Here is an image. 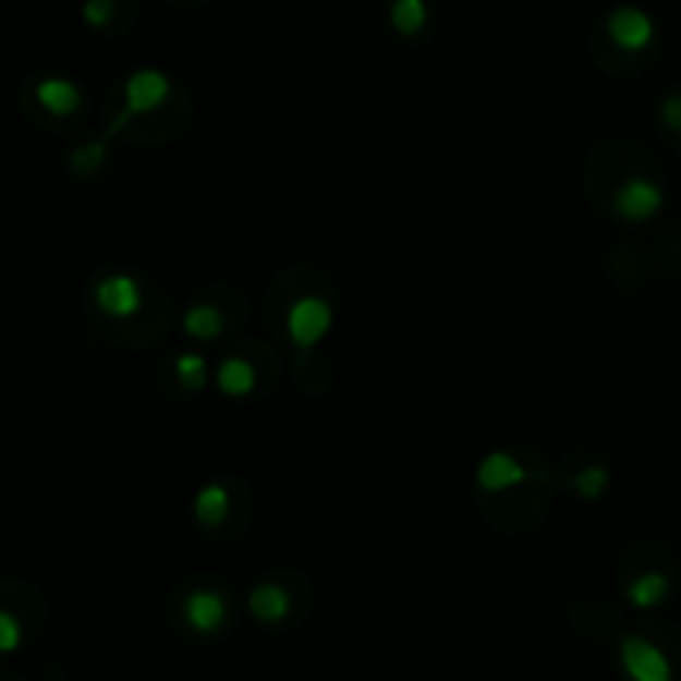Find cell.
Masks as SVG:
<instances>
[{
    "mask_svg": "<svg viewBox=\"0 0 681 681\" xmlns=\"http://www.w3.org/2000/svg\"><path fill=\"white\" fill-rule=\"evenodd\" d=\"M621 668L632 681H671V665L661 648L645 639L621 642Z\"/></svg>",
    "mask_w": 681,
    "mask_h": 681,
    "instance_id": "6da1fadb",
    "label": "cell"
},
{
    "mask_svg": "<svg viewBox=\"0 0 681 681\" xmlns=\"http://www.w3.org/2000/svg\"><path fill=\"white\" fill-rule=\"evenodd\" d=\"M331 328V307L318 297H301L288 314V335L294 344L311 348L318 344Z\"/></svg>",
    "mask_w": 681,
    "mask_h": 681,
    "instance_id": "7a4b0ae2",
    "label": "cell"
},
{
    "mask_svg": "<svg viewBox=\"0 0 681 681\" xmlns=\"http://www.w3.org/2000/svg\"><path fill=\"white\" fill-rule=\"evenodd\" d=\"M661 187L645 181V178H635V181H628L618 194H615V207H618V215L624 221H648L658 215V207H661Z\"/></svg>",
    "mask_w": 681,
    "mask_h": 681,
    "instance_id": "3957f363",
    "label": "cell"
},
{
    "mask_svg": "<svg viewBox=\"0 0 681 681\" xmlns=\"http://www.w3.org/2000/svg\"><path fill=\"white\" fill-rule=\"evenodd\" d=\"M608 34L621 50H645L655 37V24L639 8H618L608 17Z\"/></svg>",
    "mask_w": 681,
    "mask_h": 681,
    "instance_id": "277c9868",
    "label": "cell"
},
{
    "mask_svg": "<svg viewBox=\"0 0 681 681\" xmlns=\"http://www.w3.org/2000/svg\"><path fill=\"white\" fill-rule=\"evenodd\" d=\"M94 297H97V307L108 314V318H131V314H137V307H141V288L127 275H114L108 281H100Z\"/></svg>",
    "mask_w": 681,
    "mask_h": 681,
    "instance_id": "5b68a950",
    "label": "cell"
},
{
    "mask_svg": "<svg viewBox=\"0 0 681 681\" xmlns=\"http://www.w3.org/2000/svg\"><path fill=\"white\" fill-rule=\"evenodd\" d=\"M168 90L171 84L161 71H137L127 81V114H144V111L161 108L168 100Z\"/></svg>",
    "mask_w": 681,
    "mask_h": 681,
    "instance_id": "8992f818",
    "label": "cell"
},
{
    "mask_svg": "<svg viewBox=\"0 0 681 681\" xmlns=\"http://www.w3.org/2000/svg\"><path fill=\"white\" fill-rule=\"evenodd\" d=\"M478 482H482V488H488V491H504V488H511V485H518V482H525V467H521L511 454L495 451V454H488V458L482 461V467H478Z\"/></svg>",
    "mask_w": 681,
    "mask_h": 681,
    "instance_id": "52a82bcc",
    "label": "cell"
},
{
    "mask_svg": "<svg viewBox=\"0 0 681 681\" xmlns=\"http://www.w3.org/2000/svg\"><path fill=\"white\" fill-rule=\"evenodd\" d=\"M187 621H191V628H197V632H218L221 628V621H224V615H228V608H224V598L218 595V592H194L191 598H187Z\"/></svg>",
    "mask_w": 681,
    "mask_h": 681,
    "instance_id": "ba28073f",
    "label": "cell"
},
{
    "mask_svg": "<svg viewBox=\"0 0 681 681\" xmlns=\"http://www.w3.org/2000/svg\"><path fill=\"white\" fill-rule=\"evenodd\" d=\"M37 100H40V108H47L50 114L64 118V114H74L81 108V90L64 77H47V81L37 84Z\"/></svg>",
    "mask_w": 681,
    "mask_h": 681,
    "instance_id": "9c48e42d",
    "label": "cell"
},
{
    "mask_svg": "<svg viewBox=\"0 0 681 681\" xmlns=\"http://www.w3.org/2000/svg\"><path fill=\"white\" fill-rule=\"evenodd\" d=\"M247 605H251V615L257 621H281L288 615V608H291L288 592L278 588V585H260V588H254Z\"/></svg>",
    "mask_w": 681,
    "mask_h": 681,
    "instance_id": "30bf717a",
    "label": "cell"
},
{
    "mask_svg": "<svg viewBox=\"0 0 681 681\" xmlns=\"http://www.w3.org/2000/svg\"><path fill=\"white\" fill-rule=\"evenodd\" d=\"M224 328V318H221V311L215 304H197L184 314V331L191 338H204V341H211L218 338Z\"/></svg>",
    "mask_w": 681,
    "mask_h": 681,
    "instance_id": "8fae6325",
    "label": "cell"
},
{
    "mask_svg": "<svg viewBox=\"0 0 681 681\" xmlns=\"http://www.w3.org/2000/svg\"><path fill=\"white\" fill-rule=\"evenodd\" d=\"M218 385L224 394L231 398H244L251 388H254V368L244 361V357H228L221 364V372H218Z\"/></svg>",
    "mask_w": 681,
    "mask_h": 681,
    "instance_id": "7c38bea8",
    "label": "cell"
},
{
    "mask_svg": "<svg viewBox=\"0 0 681 681\" xmlns=\"http://www.w3.org/2000/svg\"><path fill=\"white\" fill-rule=\"evenodd\" d=\"M668 579L661 571H648V574H642V579H635L632 582V588H628V598H632V605L635 608H655L658 601H665L668 598Z\"/></svg>",
    "mask_w": 681,
    "mask_h": 681,
    "instance_id": "4fadbf2b",
    "label": "cell"
},
{
    "mask_svg": "<svg viewBox=\"0 0 681 681\" xmlns=\"http://www.w3.org/2000/svg\"><path fill=\"white\" fill-rule=\"evenodd\" d=\"M197 518H200V525H221V521L228 518V491L221 485H207L197 491Z\"/></svg>",
    "mask_w": 681,
    "mask_h": 681,
    "instance_id": "5bb4252c",
    "label": "cell"
},
{
    "mask_svg": "<svg viewBox=\"0 0 681 681\" xmlns=\"http://www.w3.org/2000/svg\"><path fill=\"white\" fill-rule=\"evenodd\" d=\"M391 24L401 34H417L428 24V4H425V0H394V4H391Z\"/></svg>",
    "mask_w": 681,
    "mask_h": 681,
    "instance_id": "9a60e30c",
    "label": "cell"
},
{
    "mask_svg": "<svg viewBox=\"0 0 681 681\" xmlns=\"http://www.w3.org/2000/svg\"><path fill=\"white\" fill-rule=\"evenodd\" d=\"M174 368H178L181 385H187V388H200V385H204L207 368H204V357H200V354H181Z\"/></svg>",
    "mask_w": 681,
    "mask_h": 681,
    "instance_id": "2e32d148",
    "label": "cell"
},
{
    "mask_svg": "<svg viewBox=\"0 0 681 681\" xmlns=\"http://www.w3.org/2000/svg\"><path fill=\"white\" fill-rule=\"evenodd\" d=\"M608 485V471L605 467H585L579 478H574V488H579L585 498H598Z\"/></svg>",
    "mask_w": 681,
    "mask_h": 681,
    "instance_id": "e0dca14e",
    "label": "cell"
},
{
    "mask_svg": "<svg viewBox=\"0 0 681 681\" xmlns=\"http://www.w3.org/2000/svg\"><path fill=\"white\" fill-rule=\"evenodd\" d=\"M114 17V0H87L84 4V21L90 27H108Z\"/></svg>",
    "mask_w": 681,
    "mask_h": 681,
    "instance_id": "ac0fdd59",
    "label": "cell"
},
{
    "mask_svg": "<svg viewBox=\"0 0 681 681\" xmlns=\"http://www.w3.org/2000/svg\"><path fill=\"white\" fill-rule=\"evenodd\" d=\"M21 645V624L11 611H0V652H14Z\"/></svg>",
    "mask_w": 681,
    "mask_h": 681,
    "instance_id": "d6986e66",
    "label": "cell"
},
{
    "mask_svg": "<svg viewBox=\"0 0 681 681\" xmlns=\"http://www.w3.org/2000/svg\"><path fill=\"white\" fill-rule=\"evenodd\" d=\"M100 161H104V144H90V147H81V150L71 157V168L81 171V174H87V171H94Z\"/></svg>",
    "mask_w": 681,
    "mask_h": 681,
    "instance_id": "ffe728a7",
    "label": "cell"
},
{
    "mask_svg": "<svg viewBox=\"0 0 681 681\" xmlns=\"http://www.w3.org/2000/svg\"><path fill=\"white\" fill-rule=\"evenodd\" d=\"M661 118H665V124H668L671 131H678V134H681V94H671V97L665 100Z\"/></svg>",
    "mask_w": 681,
    "mask_h": 681,
    "instance_id": "44dd1931",
    "label": "cell"
}]
</instances>
